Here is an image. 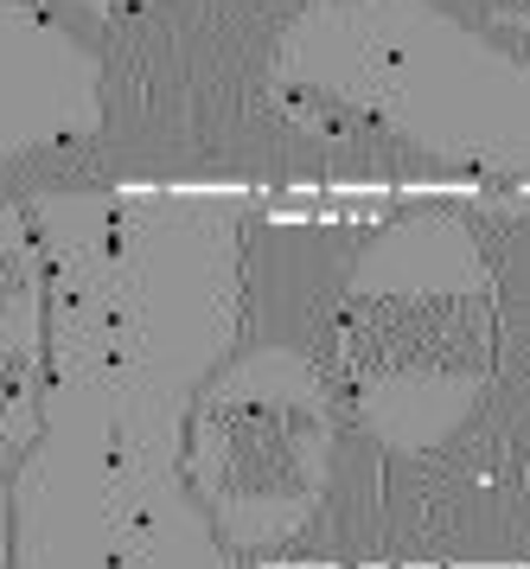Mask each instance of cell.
<instances>
[{
    "mask_svg": "<svg viewBox=\"0 0 530 569\" xmlns=\"http://www.w3.org/2000/svg\"><path fill=\"white\" fill-rule=\"evenodd\" d=\"M358 371H486L492 320L467 295H378L352 301Z\"/></svg>",
    "mask_w": 530,
    "mask_h": 569,
    "instance_id": "6da1fadb",
    "label": "cell"
}]
</instances>
